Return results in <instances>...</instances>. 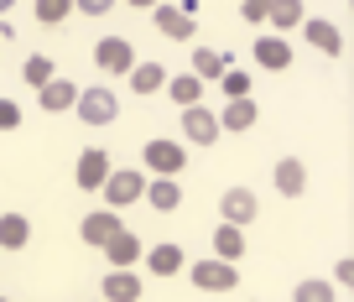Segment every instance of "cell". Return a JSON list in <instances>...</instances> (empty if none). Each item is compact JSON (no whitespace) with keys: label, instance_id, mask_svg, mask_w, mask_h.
<instances>
[{"label":"cell","instance_id":"cell-1","mask_svg":"<svg viewBox=\"0 0 354 302\" xmlns=\"http://www.w3.org/2000/svg\"><path fill=\"white\" fill-rule=\"evenodd\" d=\"M141 162H146V172H151V178H177V172L188 167V151H183V141L151 135V141H146V151H141Z\"/></svg>","mask_w":354,"mask_h":302},{"label":"cell","instance_id":"cell-2","mask_svg":"<svg viewBox=\"0 0 354 302\" xmlns=\"http://www.w3.org/2000/svg\"><path fill=\"white\" fill-rule=\"evenodd\" d=\"M73 115H78L84 125H115V115H120V100H115V89L94 84V89H78Z\"/></svg>","mask_w":354,"mask_h":302},{"label":"cell","instance_id":"cell-3","mask_svg":"<svg viewBox=\"0 0 354 302\" xmlns=\"http://www.w3.org/2000/svg\"><path fill=\"white\" fill-rule=\"evenodd\" d=\"M104 203H110V209H131L136 198H146V172L141 167H115L110 178H104Z\"/></svg>","mask_w":354,"mask_h":302},{"label":"cell","instance_id":"cell-4","mask_svg":"<svg viewBox=\"0 0 354 302\" xmlns=\"http://www.w3.org/2000/svg\"><path fill=\"white\" fill-rule=\"evenodd\" d=\"M188 281L198 292H234V287H240V266H234V261L209 256V261H198V266L188 271Z\"/></svg>","mask_w":354,"mask_h":302},{"label":"cell","instance_id":"cell-5","mask_svg":"<svg viewBox=\"0 0 354 302\" xmlns=\"http://www.w3.org/2000/svg\"><path fill=\"white\" fill-rule=\"evenodd\" d=\"M110 172H115L110 151H104V146H84V151H78V167H73V182H78L84 193H100Z\"/></svg>","mask_w":354,"mask_h":302},{"label":"cell","instance_id":"cell-6","mask_svg":"<svg viewBox=\"0 0 354 302\" xmlns=\"http://www.w3.org/2000/svg\"><path fill=\"white\" fill-rule=\"evenodd\" d=\"M219 135H224L219 131V115H214L209 104H188V110H183V141H193L203 151V146H214Z\"/></svg>","mask_w":354,"mask_h":302},{"label":"cell","instance_id":"cell-7","mask_svg":"<svg viewBox=\"0 0 354 302\" xmlns=\"http://www.w3.org/2000/svg\"><path fill=\"white\" fill-rule=\"evenodd\" d=\"M120 229H125V224H120V209H94V214H84V224H78L84 245H94V250H104Z\"/></svg>","mask_w":354,"mask_h":302},{"label":"cell","instance_id":"cell-8","mask_svg":"<svg viewBox=\"0 0 354 302\" xmlns=\"http://www.w3.org/2000/svg\"><path fill=\"white\" fill-rule=\"evenodd\" d=\"M94 68H104V73H131L136 47L125 42V37H100V42H94Z\"/></svg>","mask_w":354,"mask_h":302},{"label":"cell","instance_id":"cell-9","mask_svg":"<svg viewBox=\"0 0 354 302\" xmlns=\"http://www.w3.org/2000/svg\"><path fill=\"white\" fill-rule=\"evenodd\" d=\"M219 214H224V224H240V229H245V224L261 214V198H255L250 188H230V193L219 198Z\"/></svg>","mask_w":354,"mask_h":302},{"label":"cell","instance_id":"cell-10","mask_svg":"<svg viewBox=\"0 0 354 302\" xmlns=\"http://www.w3.org/2000/svg\"><path fill=\"white\" fill-rule=\"evenodd\" d=\"M255 63L261 68H271V73H281V68H292V42L287 37H277V32H266V37H255Z\"/></svg>","mask_w":354,"mask_h":302},{"label":"cell","instance_id":"cell-11","mask_svg":"<svg viewBox=\"0 0 354 302\" xmlns=\"http://www.w3.org/2000/svg\"><path fill=\"white\" fill-rule=\"evenodd\" d=\"M271 182H277L281 198H302V193H308V167H302V157H281L277 172H271Z\"/></svg>","mask_w":354,"mask_h":302},{"label":"cell","instance_id":"cell-12","mask_svg":"<svg viewBox=\"0 0 354 302\" xmlns=\"http://www.w3.org/2000/svg\"><path fill=\"white\" fill-rule=\"evenodd\" d=\"M141 292H146V281L136 276V271H115V266H110L100 297H104V302H141Z\"/></svg>","mask_w":354,"mask_h":302},{"label":"cell","instance_id":"cell-13","mask_svg":"<svg viewBox=\"0 0 354 302\" xmlns=\"http://www.w3.org/2000/svg\"><path fill=\"white\" fill-rule=\"evenodd\" d=\"M302 37H308L313 47H318L323 57H339L344 53V32L333 21H323V16H313V21H302Z\"/></svg>","mask_w":354,"mask_h":302},{"label":"cell","instance_id":"cell-14","mask_svg":"<svg viewBox=\"0 0 354 302\" xmlns=\"http://www.w3.org/2000/svg\"><path fill=\"white\" fill-rule=\"evenodd\" d=\"M156 11V32L167 37V42H188L193 37V16L183 11V6H151Z\"/></svg>","mask_w":354,"mask_h":302},{"label":"cell","instance_id":"cell-15","mask_svg":"<svg viewBox=\"0 0 354 302\" xmlns=\"http://www.w3.org/2000/svg\"><path fill=\"white\" fill-rule=\"evenodd\" d=\"M141 256H146V250H141V240H136L131 229H120V235L104 245V261H110L115 271H136V261H141Z\"/></svg>","mask_w":354,"mask_h":302},{"label":"cell","instance_id":"cell-16","mask_svg":"<svg viewBox=\"0 0 354 302\" xmlns=\"http://www.w3.org/2000/svg\"><path fill=\"white\" fill-rule=\"evenodd\" d=\"M261 120V110H255V100L245 94V100H230L219 110V131H230V135H240V131H250V125Z\"/></svg>","mask_w":354,"mask_h":302},{"label":"cell","instance_id":"cell-17","mask_svg":"<svg viewBox=\"0 0 354 302\" xmlns=\"http://www.w3.org/2000/svg\"><path fill=\"white\" fill-rule=\"evenodd\" d=\"M141 261H146V271H151V276H177V271L188 266V261H183V245H172V240H167V245H151Z\"/></svg>","mask_w":354,"mask_h":302},{"label":"cell","instance_id":"cell-18","mask_svg":"<svg viewBox=\"0 0 354 302\" xmlns=\"http://www.w3.org/2000/svg\"><path fill=\"white\" fill-rule=\"evenodd\" d=\"M37 104H42L47 115H63V110H73L78 104V89L68 79H53V84H42V89H37Z\"/></svg>","mask_w":354,"mask_h":302},{"label":"cell","instance_id":"cell-19","mask_svg":"<svg viewBox=\"0 0 354 302\" xmlns=\"http://www.w3.org/2000/svg\"><path fill=\"white\" fill-rule=\"evenodd\" d=\"M146 203H151L156 214H172L177 203H183V188H177V178H146Z\"/></svg>","mask_w":354,"mask_h":302},{"label":"cell","instance_id":"cell-20","mask_svg":"<svg viewBox=\"0 0 354 302\" xmlns=\"http://www.w3.org/2000/svg\"><path fill=\"white\" fill-rule=\"evenodd\" d=\"M308 21V11H302V0H271V11H266V26H277V37H287L292 26Z\"/></svg>","mask_w":354,"mask_h":302},{"label":"cell","instance_id":"cell-21","mask_svg":"<svg viewBox=\"0 0 354 302\" xmlns=\"http://www.w3.org/2000/svg\"><path fill=\"white\" fill-rule=\"evenodd\" d=\"M32 240V219L26 214H0V250H26Z\"/></svg>","mask_w":354,"mask_h":302},{"label":"cell","instance_id":"cell-22","mask_svg":"<svg viewBox=\"0 0 354 302\" xmlns=\"http://www.w3.org/2000/svg\"><path fill=\"white\" fill-rule=\"evenodd\" d=\"M214 256L240 266V256H245V229L240 224H219V229H214Z\"/></svg>","mask_w":354,"mask_h":302},{"label":"cell","instance_id":"cell-23","mask_svg":"<svg viewBox=\"0 0 354 302\" xmlns=\"http://www.w3.org/2000/svg\"><path fill=\"white\" fill-rule=\"evenodd\" d=\"M167 94H172L177 110H188V104H203V79H198V73H177V79H167Z\"/></svg>","mask_w":354,"mask_h":302},{"label":"cell","instance_id":"cell-24","mask_svg":"<svg viewBox=\"0 0 354 302\" xmlns=\"http://www.w3.org/2000/svg\"><path fill=\"white\" fill-rule=\"evenodd\" d=\"M125 79H131L136 94H156V89H167V68L162 63H136Z\"/></svg>","mask_w":354,"mask_h":302},{"label":"cell","instance_id":"cell-25","mask_svg":"<svg viewBox=\"0 0 354 302\" xmlns=\"http://www.w3.org/2000/svg\"><path fill=\"white\" fill-rule=\"evenodd\" d=\"M230 68L234 63L219 53V47H198V53H193V73H198V79H224Z\"/></svg>","mask_w":354,"mask_h":302},{"label":"cell","instance_id":"cell-26","mask_svg":"<svg viewBox=\"0 0 354 302\" xmlns=\"http://www.w3.org/2000/svg\"><path fill=\"white\" fill-rule=\"evenodd\" d=\"M21 79L32 84V89H42V84H53V79H57V73H53V57H47V53H32V57H26V63H21Z\"/></svg>","mask_w":354,"mask_h":302},{"label":"cell","instance_id":"cell-27","mask_svg":"<svg viewBox=\"0 0 354 302\" xmlns=\"http://www.w3.org/2000/svg\"><path fill=\"white\" fill-rule=\"evenodd\" d=\"M32 11H37V21H42V26H63L68 16H73V0H37Z\"/></svg>","mask_w":354,"mask_h":302},{"label":"cell","instance_id":"cell-28","mask_svg":"<svg viewBox=\"0 0 354 302\" xmlns=\"http://www.w3.org/2000/svg\"><path fill=\"white\" fill-rule=\"evenodd\" d=\"M292 302H333V281H323V276H308V281H297Z\"/></svg>","mask_w":354,"mask_h":302},{"label":"cell","instance_id":"cell-29","mask_svg":"<svg viewBox=\"0 0 354 302\" xmlns=\"http://www.w3.org/2000/svg\"><path fill=\"white\" fill-rule=\"evenodd\" d=\"M219 84H224V94H230V100H245V94H250V73H245V68H230Z\"/></svg>","mask_w":354,"mask_h":302},{"label":"cell","instance_id":"cell-30","mask_svg":"<svg viewBox=\"0 0 354 302\" xmlns=\"http://www.w3.org/2000/svg\"><path fill=\"white\" fill-rule=\"evenodd\" d=\"M266 11H271V0H240V16L250 26H266Z\"/></svg>","mask_w":354,"mask_h":302},{"label":"cell","instance_id":"cell-31","mask_svg":"<svg viewBox=\"0 0 354 302\" xmlns=\"http://www.w3.org/2000/svg\"><path fill=\"white\" fill-rule=\"evenodd\" d=\"M21 125V104L16 100H0V131H16Z\"/></svg>","mask_w":354,"mask_h":302},{"label":"cell","instance_id":"cell-32","mask_svg":"<svg viewBox=\"0 0 354 302\" xmlns=\"http://www.w3.org/2000/svg\"><path fill=\"white\" fill-rule=\"evenodd\" d=\"M115 0H73V11H84V16H104Z\"/></svg>","mask_w":354,"mask_h":302},{"label":"cell","instance_id":"cell-33","mask_svg":"<svg viewBox=\"0 0 354 302\" xmlns=\"http://www.w3.org/2000/svg\"><path fill=\"white\" fill-rule=\"evenodd\" d=\"M333 276H339V287H354V256H344L339 266H333Z\"/></svg>","mask_w":354,"mask_h":302},{"label":"cell","instance_id":"cell-34","mask_svg":"<svg viewBox=\"0 0 354 302\" xmlns=\"http://www.w3.org/2000/svg\"><path fill=\"white\" fill-rule=\"evenodd\" d=\"M125 6H141V11H151V6H162V0H125Z\"/></svg>","mask_w":354,"mask_h":302},{"label":"cell","instance_id":"cell-35","mask_svg":"<svg viewBox=\"0 0 354 302\" xmlns=\"http://www.w3.org/2000/svg\"><path fill=\"white\" fill-rule=\"evenodd\" d=\"M11 6H16V0H0V16H6V11H11Z\"/></svg>","mask_w":354,"mask_h":302},{"label":"cell","instance_id":"cell-36","mask_svg":"<svg viewBox=\"0 0 354 302\" xmlns=\"http://www.w3.org/2000/svg\"><path fill=\"white\" fill-rule=\"evenodd\" d=\"M6 37H11V26H0V47H6Z\"/></svg>","mask_w":354,"mask_h":302},{"label":"cell","instance_id":"cell-37","mask_svg":"<svg viewBox=\"0 0 354 302\" xmlns=\"http://www.w3.org/2000/svg\"><path fill=\"white\" fill-rule=\"evenodd\" d=\"M0 302H11V297H0Z\"/></svg>","mask_w":354,"mask_h":302},{"label":"cell","instance_id":"cell-38","mask_svg":"<svg viewBox=\"0 0 354 302\" xmlns=\"http://www.w3.org/2000/svg\"><path fill=\"white\" fill-rule=\"evenodd\" d=\"M94 302H104V297H94Z\"/></svg>","mask_w":354,"mask_h":302}]
</instances>
